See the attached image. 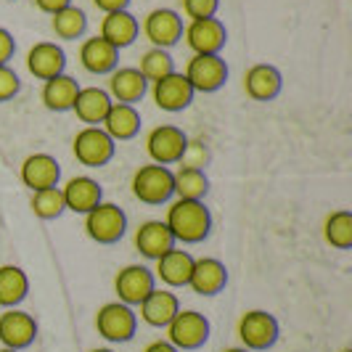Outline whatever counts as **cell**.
<instances>
[{"instance_id": "cell-1", "label": "cell", "mask_w": 352, "mask_h": 352, "mask_svg": "<svg viewBox=\"0 0 352 352\" xmlns=\"http://www.w3.org/2000/svg\"><path fill=\"white\" fill-rule=\"evenodd\" d=\"M175 244H201L212 230V214L204 201L175 199L164 217Z\"/></svg>"}, {"instance_id": "cell-2", "label": "cell", "mask_w": 352, "mask_h": 352, "mask_svg": "<svg viewBox=\"0 0 352 352\" xmlns=\"http://www.w3.org/2000/svg\"><path fill=\"white\" fill-rule=\"evenodd\" d=\"M133 196L143 204H167L173 199V170L164 164H143L130 180Z\"/></svg>"}, {"instance_id": "cell-3", "label": "cell", "mask_w": 352, "mask_h": 352, "mask_svg": "<svg viewBox=\"0 0 352 352\" xmlns=\"http://www.w3.org/2000/svg\"><path fill=\"white\" fill-rule=\"evenodd\" d=\"M96 329L111 344H124L130 342L138 331V316L135 307L124 302H106L104 307L96 313Z\"/></svg>"}, {"instance_id": "cell-4", "label": "cell", "mask_w": 352, "mask_h": 352, "mask_svg": "<svg viewBox=\"0 0 352 352\" xmlns=\"http://www.w3.org/2000/svg\"><path fill=\"white\" fill-rule=\"evenodd\" d=\"M164 331H167V342L177 352L199 350L210 339V320L204 318V313H196V310H177V316L167 323Z\"/></svg>"}, {"instance_id": "cell-5", "label": "cell", "mask_w": 352, "mask_h": 352, "mask_svg": "<svg viewBox=\"0 0 352 352\" xmlns=\"http://www.w3.org/2000/svg\"><path fill=\"white\" fill-rule=\"evenodd\" d=\"M127 230V214L122 207L111 204V201H101L98 207L85 214V233L96 244H117Z\"/></svg>"}, {"instance_id": "cell-6", "label": "cell", "mask_w": 352, "mask_h": 352, "mask_svg": "<svg viewBox=\"0 0 352 352\" xmlns=\"http://www.w3.org/2000/svg\"><path fill=\"white\" fill-rule=\"evenodd\" d=\"M141 32L151 43V48L170 51L183 40V16L173 8H154L143 16Z\"/></svg>"}, {"instance_id": "cell-7", "label": "cell", "mask_w": 352, "mask_h": 352, "mask_svg": "<svg viewBox=\"0 0 352 352\" xmlns=\"http://www.w3.org/2000/svg\"><path fill=\"white\" fill-rule=\"evenodd\" d=\"M186 80L194 93H217L228 80V64L220 53L214 56H191L186 64Z\"/></svg>"}, {"instance_id": "cell-8", "label": "cell", "mask_w": 352, "mask_h": 352, "mask_svg": "<svg viewBox=\"0 0 352 352\" xmlns=\"http://www.w3.org/2000/svg\"><path fill=\"white\" fill-rule=\"evenodd\" d=\"M239 339L249 352L270 350L278 342V320L265 310H249L239 320Z\"/></svg>"}, {"instance_id": "cell-9", "label": "cell", "mask_w": 352, "mask_h": 352, "mask_svg": "<svg viewBox=\"0 0 352 352\" xmlns=\"http://www.w3.org/2000/svg\"><path fill=\"white\" fill-rule=\"evenodd\" d=\"M183 40L196 56H214L226 48L228 30L217 16L199 19V21H188L183 27Z\"/></svg>"}, {"instance_id": "cell-10", "label": "cell", "mask_w": 352, "mask_h": 352, "mask_svg": "<svg viewBox=\"0 0 352 352\" xmlns=\"http://www.w3.org/2000/svg\"><path fill=\"white\" fill-rule=\"evenodd\" d=\"M188 146V135L175 124H157L146 135V154L154 164H177Z\"/></svg>"}, {"instance_id": "cell-11", "label": "cell", "mask_w": 352, "mask_h": 352, "mask_svg": "<svg viewBox=\"0 0 352 352\" xmlns=\"http://www.w3.org/2000/svg\"><path fill=\"white\" fill-rule=\"evenodd\" d=\"M72 151H74L77 162L85 167H104L114 159L117 143L111 141L101 127H82L72 141Z\"/></svg>"}, {"instance_id": "cell-12", "label": "cell", "mask_w": 352, "mask_h": 352, "mask_svg": "<svg viewBox=\"0 0 352 352\" xmlns=\"http://www.w3.org/2000/svg\"><path fill=\"white\" fill-rule=\"evenodd\" d=\"M154 289H157L154 270H148L146 265H124L114 278L117 302H124L130 307H138Z\"/></svg>"}, {"instance_id": "cell-13", "label": "cell", "mask_w": 352, "mask_h": 352, "mask_svg": "<svg viewBox=\"0 0 352 352\" xmlns=\"http://www.w3.org/2000/svg\"><path fill=\"white\" fill-rule=\"evenodd\" d=\"M37 339V320L30 313L8 307L0 313V344L6 350H27Z\"/></svg>"}, {"instance_id": "cell-14", "label": "cell", "mask_w": 352, "mask_h": 352, "mask_svg": "<svg viewBox=\"0 0 352 352\" xmlns=\"http://www.w3.org/2000/svg\"><path fill=\"white\" fill-rule=\"evenodd\" d=\"M194 96H196L194 88L188 85V80H186L183 72H173V74L162 77L157 82H151V98H154V104L162 111H170V114L188 109L191 101H194Z\"/></svg>"}, {"instance_id": "cell-15", "label": "cell", "mask_w": 352, "mask_h": 352, "mask_svg": "<svg viewBox=\"0 0 352 352\" xmlns=\"http://www.w3.org/2000/svg\"><path fill=\"white\" fill-rule=\"evenodd\" d=\"M228 283V267L220 263L217 257H199L194 260L191 267V278H188V289L199 294V297H214L226 289Z\"/></svg>"}, {"instance_id": "cell-16", "label": "cell", "mask_w": 352, "mask_h": 352, "mask_svg": "<svg viewBox=\"0 0 352 352\" xmlns=\"http://www.w3.org/2000/svg\"><path fill=\"white\" fill-rule=\"evenodd\" d=\"M106 77H109V90L106 93H109V98L114 104L135 106L148 93V82H146V77L138 72V67H117V69L111 72V74H106Z\"/></svg>"}, {"instance_id": "cell-17", "label": "cell", "mask_w": 352, "mask_h": 352, "mask_svg": "<svg viewBox=\"0 0 352 352\" xmlns=\"http://www.w3.org/2000/svg\"><path fill=\"white\" fill-rule=\"evenodd\" d=\"M27 69L35 80H43V82L53 80V77L64 74V69H67V53H64L61 45L48 43V40L35 43L27 53Z\"/></svg>"}, {"instance_id": "cell-18", "label": "cell", "mask_w": 352, "mask_h": 352, "mask_svg": "<svg viewBox=\"0 0 352 352\" xmlns=\"http://www.w3.org/2000/svg\"><path fill=\"white\" fill-rule=\"evenodd\" d=\"M61 180V164L51 154H30L21 162V183L35 194L45 188H56Z\"/></svg>"}, {"instance_id": "cell-19", "label": "cell", "mask_w": 352, "mask_h": 352, "mask_svg": "<svg viewBox=\"0 0 352 352\" xmlns=\"http://www.w3.org/2000/svg\"><path fill=\"white\" fill-rule=\"evenodd\" d=\"M64 196V204L69 212H80V214H88L93 207H98L104 201V188L96 177L90 175H77L69 177L61 188Z\"/></svg>"}, {"instance_id": "cell-20", "label": "cell", "mask_w": 352, "mask_h": 352, "mask_svg": "<svg viewBox=\"0 0 352 352\" xmlns=\"http://www.w3.org/2000/svg\"><path fill=\"white\" fill-rule=\"evenodd\" d=\"M177 310H180V300H177L175 292H170V289H154L138 305V313L135 316L141 318L146 326H151V329H167V323L177 316Z\"/></svg>"}, {"instance_id": "cell-21", "label": "cell", "mask_w": 352, "mask_h": 352, "mask_svg": "<svg viewBox=\"0 0 352 352\" xmlns=\"http://www.w3.org/2000/svg\"><path fill=\"white\" fill-rule=\"evenodd\" d=\"M244 90L252 101L267 104L273 98H278L283 90V77L281 72L276 69L273 64H254L249 67L244 74Z\"/></svg>"}, {"instance_id": "cell-22", "label": "cell", "mask_w": 352, "mask_h": 352, "mask_svg": "<svg viewBox=\"0 0 352 352\" xmlns=\"http://www.w3.org/2000/svg\"><path fill=\"white\" fill-rule=\"evenodd\" d=\"M173 247H177V244L164 220H146L141 228L135 230V249L146 260L157 263L159 257L167 254Z\"/></svg>"}, {"instance_id": "cell-23", "label": "cell", "mask_w": 352, "mask_h": 352, "mask_svg": "<svg viewBox=\"0 0 352 352\" xmlns=\"http://www.w3.org/2000/svg\"><path fill=\"white\" fill-rule=\"evenodd\" d=\"M141 35V21L133 16L130 11H111L101 19V35L109 45H114L117 51L130 48Z\"/></svg>"}, {"instance_id": "cell-24", "label": "cell", "mask_w": 352, "mask_h": 352, "mask_svg": "<svg viewBox=\"0 0 352 352\" xmlns=\"http://www.w3.org/2000/svg\"><path fill=\"white\" fill-rule=\"evenodd\" d=\"M101 130L111 138L114 143L120 141H133L141 133V114L138 109L130 104H111L106 111Z\"/></svg>"}, {"instance_id": "cell-25", "label": "cell", "mask_w": 352, "mask_h": 352, "mask_svg": "<svg viewBox=\"0 0 352 352\" xmlns=\"http://www.w3.org/2000/svg\"><path fill=\"white\" fill-rule=\"evenodd\" d=\"M80 64L90 74H111L120 67V51L109 45L104 37H88L80 45Z\"/></svg>"}, {"instance_id": "cell-26", "label": "cell", "mask_w": 352, "mask_h": 352, "mask_svg": "<svg viewBox=\"0 0 352 352\" xmlns=\"http://www.w3.org/2000/svg\"><path fill=\"white\" fill-rule=\"evenodd\" d=\"M194 260L196 257H191L186 249L173 247L167 254H162L157 260V273H154V278H159V281L164 283V286H170V289H183V286H188Z\"/></svg>"}, {"instance_id": "cell-27", "label": "cell", "mask_w": 352, "mask_h": 352, "mask_svg": "<svg viewBox=\"0 0 352 352\" xmlns=\"http://www.w3.org/2000/svg\"><path fill=\"white\" fill-rule=\"evenodd\" d=\"M111 104L114 101L109 98V93L104 88H80L72 111L77 114L80 122H85V127H101Z\"/></svg>"}, {"instance_id": "cell-28", "label": "cell", "mask_w": 352, "mask_h": 352, "mask_svg": "<svg viewBox=\"0 0 352 352\" xmlns=\"http://www.w3.org/2000/svg\"><path fill=\"white\" fill-rule=\"evenodd\" d=\"M77 93H80L77 80L64 72V74H58V77H53V80H45V82H43L40 98H43V106H45L48 111H72Z\"/></svg>"}, {"instance_id": "cell-29", "label": "cell", "mask_w": 352, "mask_h": 352, "mask_svg": "<svg viewBox=\"0 0 352 352\" xmlns=\"http://www.w3.org/2000/svg\"><path fill=\"white\" fill-rule=\"evenodd\" d=\"M30 294V278L19 265H0V307H19Z\"/></svg>"}, {"instance_id": "cell-30", "label": "cell", "mask_w": 352, "mask_h": 352, "mask_svg": "<svg viewBox=\"0 0 352 352\" xmlns=\"http://www.w3.org/2000/svg\"><path fill=\"white\" fill-rule=\"evenodd\" d=\"M210 191V177L199 167H177L173 173V196L175 199H188V201H204Z\"/></svg>"}, {"instance_id": "cell-31", "label": "cell", "mask_w": 352, "mask_h": 352, "mask_svg": "<svg viewBox=\"0 0 352 352\" xmlns=\"http://www.w3.org/2000/svg\"><path fill=\"white\" fill-rule=\"evenodd\" d=\"M51 27H53V32H56V37H61V40H77V37H82L88 32V16H85L82 8H77V6L72 3L64 11L53 14Z\"/></svg>"}, {"instance_id": "cell-32", "label": "cell", "mask_w": 352, "mask_h": 352, "mask_svg": "<svg viewBox=\"0 0 352 352\" xmlns=\"http://www.w3.org/2000/svg\"><path fill=\"white\" fill-rule=\"evenodd\" d=\"M323 239H326V244L342 249V252L352 249V212H331L323 223Z\"/></svg>"}, {"instance_id": "cell-33", "label": "cell", "mask_w": 352, "mask_h": 352, "mask_svg": "<svg viewBox=\"0 0 352 352\" xmlns=\"http://www.w3.org/2000/svg\"><path fill=\"white\" fill-rule=\"evenodd\" d=\"M138 72L146 77V82L151 85V82H157V80H162V77L173 74V72H175V61H173L170 51H162V48H148V51L141 56Z\"/></svg>"}, {"instance_id": "cell-34", "label": "cell", "mask_w": 352, "mask_h": 352, "mask_svg": "<svg viewBox=\"0 0 352 352\" xmlns=\"http://www.w3.org/2000/svg\"><path fill=\"white\" fill-rule=\"evenodd\" d=\"M30 207H32L35 217H40V220H58L67 212V204H64V196H61L58 186L56 188H45V191H35Z\"/></svg>"}, {"instance_id": "cell-35", "label": "cell", "mask_w": 352, "mask_h": 352, "mask_svg": "<svg viewBox=\"0 0 352 352\" xmlns=\"http://www.w3.org/2000/svg\"><path fill=\"white\" fill-rule=\"evenodd\" d=\"M217 8H220V0H183V14L188 16V21L217 16Z\"/></svg>"}, {"instance_id": "cell-36", "label": "cell", "mask_w": 352, "mask_h": 352, "mask_svg": "<svg viewBox=\"0 0 352 352\" xmlns=\"http://www.w3.org/2000/svg\"><path fill=\"white\" fill-rule=\"evenodd\" d=\"M19 90H21V80H19L16 72L11 69L8 64H6V67H0V104L11 101Z\"/></svg>"}, {"instance_id": "cell-37", "label": "cell", "mask_w": 352, "mask_h": 352, "mask_svg": "<svg viewBox=\"0 0 352 352\" xmlns=\"http://www.w3.org/2000/svg\"><path fill=\"white\" fill-rule=\"evenodd\" d=\"M14 53H16V40L6 27H0V67H6L14 58Z\"/></svg>"}, {"instance_id": "cell-38", "label": "cell", "mask_w": 352, "mask_h": 352, "mask_svg": "<svg viewBox=\"0 0 352 352\" xmlns=\"http://www.w3.org/2000/svg\"><path fill=\"white\" fill-rule=\"evenodd\" d=\"M32 3H35L43 14H48V16H53V14L64 11L67 6H72V0H32Z\"/></svg>"}, {"instance_id": "cell-39", "label": "cell", "mask_w": 352, "mask_h": 352, "mask_svg": "<svg viewBox=\"0 0 352 352\" xmlns=\"http://www.w3.org/2000/svg\"><path fill=\"white\" fill-rule=\"evenodd\" d=\"M93 6L104 14H111V11H127L130 0H93Z\"/></svg>"}, {"instance_id": "cell-40", "label": "cell", "mask_w": 352, "mask_h": 352, "mask_svg": "<svg viewBox=\"0 0 352 352\" xmlns=\"http://www.w3.org/2000/svg\"><path fill=\"white\" fill-rule=\"evenodd\" d=\"M143 352H177V350L167 342V339H157V342H151Z\"/></svg>"}, {"instance_id": "cell-41", "label": "cell", "mask_w": 352, "mask_h": 352, "mask_svg": "<svg viewBox=\"0 0 352 352\" xmlns=\"http://www.w3.org/2000/svg\"><path fill=\"white\" fill-rule=\"evenodd\" d=\"M223 352H249V350H244V347H228V350H223Z\"/></svg>"}, {"instance_id": "cell-42", "label": "cell", "mask_w": 352, "mask_h": 352, "mask_svg": "<svg viewBox=\"0 0 352 352\" xmlns=\"http://www.w3.org/2000/svg\"><path fill=\"white\" fill-rule=\"evenodd\" d=\"M90 352H114V350H109V347H98V350H90Z\"/></svg>"}, {"instance_id": "cell-43", "label": "cell", "mask_w": 352, "mask_h": 352, "mask_svg": "<svg viewBox=\"0 0 352 352\" xmlns=\"http://www.w3.org/2000/svg\"><path fill=\"white\" fill-rule=\"evenodd\" d=\"M0 352H16V350H6V347H0Z\"/></svg>"}, {"instance_id": "cell-44", "label": "cell", "mask_w": 352, "mask_h": 352, "mask_svg": "<svg viewBox=\"0 0 352 352\" xmlns=\"http://www.w3.org/2000/svg\"><path fill=\"white\" fill-rule=\"evenodd\" d=\"M342 352H352V350H342Z\"/></svg>"}]
</instances>
